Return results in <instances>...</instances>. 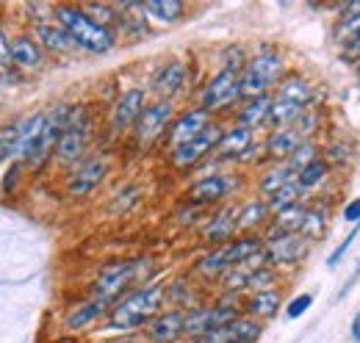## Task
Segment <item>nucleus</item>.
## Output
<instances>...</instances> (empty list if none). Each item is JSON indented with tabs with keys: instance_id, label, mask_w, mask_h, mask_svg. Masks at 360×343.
Returning a JSON list of instances; mask_svg holds the SVG:
<instances>
[{
	"instance_id": "5701e85b",
	"label": "nucleus",
	"mask_w": 360,
	"mask_h": 343,
	"mask_svg": "<svg viewBox=\"0 0 360 343\" xmlns=\"http://www.w3.org/2000/svg\"><path fill=\"white\" fill-rule=\"evenodd\" d=\"M186 78H188V67H186L183 61H169V64H164V67L155 72V78H153V91L158 94V100H172L180 89H183Z\"/></svg>"
},
{
	"instance_id": "c9c22d12",
	"label": "nucleus",
	"mask_w": 360,
	"mask_h": 343,
	"mask_svg": "<svg viewBox=\"0 0 360 343\" xmlns=\"http://www.w3.org/2000/svg\"><path fill=\"white\" fill-rule=\"evenodd\" d=\"M266 202H269L271 216L283 214V211H288V208H294V205L302 202V188H300L297 183H288L285 188H280L277 194H271Z\"/></svg>"
},
{
	"instance_id": "c03bdc74",
	"label": "nucleus",
	"mask_w": 360,
	"mask_h": 343,
	"mask_svg": "<svg viewBox=\"0 0 360 343\" xmlns=\"http://www.w3.org/2000/svg\"><path fill=\"white\" fill-rule=\"evenodd\" d=\"M344 221L360 224V197L358 200H352V202H347V208H344Z\"/></svg>"
},
{
	"instance_id": "7c9ffc66",
	"label": "nucleus",
	"mask_w": 360,
	"mask_h": 343,
	"mask_svg": "<svg viewBox=\"0 0 360 343\" xmlns=\"http://www.w3.org/2000/svg\"><path fill=\"white\" fill-rule=\"evenodd\" d=\"M37 39L42 47L53 50V53H72L78 50V44L70 39V34L58 25H37Z\"/></svg>"
},
{
	"instance_id": "37998d69",
	"label": "nucleus",
	"mask_w": 360,
	"mask_h": 343,
	"mask_svg": "<svg viewBox=\"0 0 360 343\" xmlns=\"http://www.w3.org/2000/svg\"><path fill=\"white\" fill-rule=\"evenodd\" d=\"M134 200H139V188H128V191H122V194H117L114 197V211H128L131 205H134Z\"/></svg>"
},
{
	"instance_id": "7ed1b4c3",
	"label": "nucleus",
	"mask_w": 360,
	"mask_h": 343,
	"mask_svg": "<svg viewBox=\"0 0 360 343\" xmlns=\"http://www.w3.org/2000/svg\"><path fill=\"white\" fill-rule=\"evenodd\" d=\"M167 302V288L164 285H147L141 291H134L128 297L117 302L108 313V324L114 330H136V327H147L158 313L161 304Z\"/></svg>"
},
{
	"instance_id": "1a4fd4ad",
	"label": "nucleus",
	"mask_w": 360,
	"mask_h": 343,
	"mask_svg": "<svg viewBox=\"0 0 360 343\" xmlns=\"http://www.w3.org/2000/svg\"><path fill=\"white\" fill-rule=\"evenodd\" d=\"M172 122H175L172 100H153V103H147L144 111H141V117H139V122H136V128H134L136 144H141V147L155 144V141L169 130Z\"/></svg>"
},
{
	"instance_id": "8fccbe9b",
	"label": "nucleus",
	"mask_w": 360,
	"mask_h": 343,
	"mask_svg": "<svg viewBox=\"0 0 360 343\" xmlns=\"http://www.w3.org/2000/svg\"><path fill=\"white\" fill-rule=\"evenodd\" d=\"M355 72H358V78H360V61H355Z\"/></svg>"
},
{
	"instance_id": "b1692460",
	"label": "nucleus",
	"mask_w": 360,
	"mask_h": 343,
	"mask_svg": "<svg viewBox=\"0 0 360 343\" xmlns=\"http://www.w3.org/2000/svg\"><path fill=\"white\" fill-rule=\"evenodd\" d=\"M250 147H252V130L236 125V128L222 133V141L217 147V155L222 161H244V155L250 153Z\"/></svg>"
},
{
	"instance_id": "79ce46f5",
	"label": "nucleus",
	"mask_w": 360,
	"mask_h": 343,
	"mask_svg": "<svg viewBox=\"0 0 360 343\" xmlns=\"http://www.w3.org/2000/svg\"><path fill=\"white\" fill-rule=\"evenodd\" d=\"M341 47V58H347V61H360V31H355L352 37H347L344 42H338Z\"/></svg>"
},
{
	"instance_id": "a18cd8bd",
	"label": "nucleus",
	"mask_w": 360,
	"mask_h": 343,
	"mask_svg": "<svg viewBox=\"0 0 360 343\" xmlns=\"http://www.w3.org/2000/svg\"><path fill=\"white\" fill-rule=\"evenodd\" d=\"M8 61H11V42L6 39V34L0 31V67L6 70L8 67Z\"/></svg>"
},
{
	"instance_id": "6e6552de",
	"label": "nucleus",
	"mask_w": 360,
	"mask_h": 343,
	"mask_svg": "<svg viewBox=\"0 0 360 343\" xmlns=\"http://www.w3.org/2000/svg\"><path fill=\"white\" fill-rule=\"evenodd\" d=\"M241 72L244 70H233L222 67L208 84L200 91V108L205 111H222L227 105H233L241 97Z\"/></svg>"
},
{
	"instance_id": "4468645a",
	"label": "nucleus",
	"mask_w": 360,
	"mask_h": 343,
	"mask_svg": "<svg viewBox=\"0 0 360 343\" xmlns=\"http://www.w3.org/2000/svg\"><path fill=\"white\" fill-rule=\"evenodd\" d=\"M108 169H111V164H108L105 155H89V158H84L81 164H75V169L70 172L67 191L72 197H86V194H91L105 180Z\"/></svg>"
},
{
	"instance_id": "f03ea898",
	"label": "nucleus",
	"mask_w": 360,
	"mask_h": 343,
	"mask_svg": "<svg viewBox=\"0 0 360 343\" xmlns=\"http://www.w3.org/2000/svg\"><path fill=\"white\" fill-rule=\"evenodd\" d=\"M53 17H56V25L64 28L70 34V39L78 44V50H86V53H108L117 37L111 28L100 25L97 20H91L89 14L78 6H58L53 8Z\"/></svg>"
},
{
	"instance_id": "a211bd4d",
	"label": "nucleus",
	"mask_w": 360,
	"mask_h": 343,
	"mask_svg": "<svg viewBox=\"0 0 360 343\" xmlns=\"http://www.w3.org/2000/svg\"><path fill=\"white\" fill-rule=\"evenodd\" d=\"M261 332H264L261 321H255V318H250V316H238L236 321H230L225 327H219V330L202 335V341L205 343H255L261 338Z\"/></svg>"
},
{
	"instance_id": "a19ab883",
	"label": "nucleus",
	"mask_w": 360,
	"mask_h": 343,
	"mask_svg": "<svg viewBox=\"0 0 360 343\" xmlns=\"http://www.w3.org/2000/svg\"><path fill=\"white\" fill-rule=\"evenodd\" d=\"M358 230H360V224H355V227H352V233H349V235L335 247V252L327 257V268H335V266L344 260V255H347V252H349V247H352V241L358 238Z\"/></svg>"
},
{
	"instance_id": "aec40b11",
	"label": "nucleus",
	"mask_w": 360,
	"mask_h": 343,
	"mask_svg": "<svg viewBox=\"0 0 360 343\" xmlns=\"http://www.w3.org/2000/svg\"><path fill=\"white\" fill-rule=\"evenodd\" d=\"M238 233V205H225L208 219L202 235L211 244H227Z\"/></svg>"
},
{
	"instance_id": "0eeeda50",
	"label": "nucleus",
	"mask_w": 360,
	"mask_h": 343,
	"mask_svg": "<svg viewBox=\"0 0 360 343\" xmlns=\"http://www.w3.org/2000/svg\"><path fill=\"white\" fill-rule=\"evenodd\" d=\"M91 141V117L84 105H75V114L70 119V125L64 130L58 147H56V158L61 164H81L86 155V147Z\"/></svg>"
},
{
	"instance_id": "2eb2a0df",
	"label": "nucleus",
	"mask_w": 360,
	"mask_h": 343,
	"mask_svg": "<svg viewBox=\"0 0 360 343\" xmlns=\"http://www.w3.org/2000/svg\"><path fill=\"white\" fill-rule=\"evenodd\" d=\"M236 186H238V177H236V174H208V177H200V180H194V183L188 186L186 202H188V205H197V208L214 205V202L225 200Z\"/></svg>"
},
{
	"instance_id": "72a5a7b5",
	"label": "nucleus",
	"mask_w": 360,
	"mask_h": 343,
	"mask_svg": "<svg viewBox=\"0 0 360 343\" xmlns=\"http://www.w3.org/2000/svg\"><path fill=\"white\" fill-rule=\"evenodd\" d=\"M355 31H360V0L347 3V6L341 8V17H338V22H335V28H333V37H335V42H344V39L352 37Z\"/></svg>"
},
{
	"instance_id": "a878e982",
	"label": "nucleus",
	"mask_w": 360,
	"mask_h": 343,
	"mask_svg": "<svg viewBox=\"0 0 360 343\" xmlns=\"http://www.w3.org/2000/svg\"><path fill=\"white\" fill-rule=\"evenodd\" d=\"M280 304H283L280 291H277V288H264V291L250 294V299H247L244 307H247L250 318H255V321H266V318H274V316L280 313Z\"/></svg>"
},
{
	"instance_id": "f8f14e48",
	"label": "nucleus",
	"mask_w": 360,
	"mask_h": 343,
	"mask_svg": "<svg viewBox=\"0 0 360 343\" xmlns=\"http://www.w3.org/2000/svg\"><path fill=\"white\" fill-rule=\"evenodd\" d=\"M311 238H305L302 233H288V235H274L266 238V263L269 266H297L302 263L311 252Z\"/></svg>"
},
{
	"instance_id": "9b49d317",
	"label": "nucleus",
	"mask_w": 360,
	"mask_h": 343,
	"mask_svg": "<svg viewBox=\"0 0 360 343\" xmlns=\"http://www.w3.org/2000/svg\"><path fill=\"white\" fill-rule=\"evenodd\" d=\"M72 114H75V105H70V103H58L53 111H47V122H45V130H42V138H39V144H37L31 161H28L31 167H42L47 158L56 153V147H58L64 130L70 125Z\"/></svg>"
},
{
	"instance_id": "c756f323",
	"label": "nucleus",
	"mask_w": 360,
	"mask_h": 343,
	"mask_svg": "<svg viewBox=\"0 0 360 343\" xmlns=\"http://www.w3.org/2000/svg\"><path fill=\"white\" fill-rule=\"evenodd\" d=\"M288 183H297V172L283 161V164H274L271 169L264 172V177H261V183H258V188H261V194L269 200L271 194H277V191H280V188H285Z\"/></svg>"
},
{
	"instance_id": "bb28decb",
	"label": "nucleus",
	"mask_w": 360,
	"mask_h": 343,
	"mask_svg": "<svg viewBox=\"0 0 360 343\" xmlns=\"http://www.w3.org/2000/svg\"><path fill=\"white\" fill-rule=\"evenodd\" d=\"M269 114H271V94L269 97H258V100H244V105L238 108V117H236V125L247 130H255L261 125H269Z\"/></svg>"
},
{
	"instance_id": "412c9836",
	"label": "nucleus",
	"mask_w": 360,
	"mask_h": 343,
	"mask_svg": "<svg viewBox=\"0 0 360 343\" xmlns=\"http://www.w3.org/2000/svg\"><path fill=\"white\" fill-rule=\"evenodd\" d=\"M45 122H47V111H39V114H31V117L20 119V138H17V153H14L17 161H25V164L31 161V155H34L39 138H42Z\"/></svg>"
},
{
	"instance_id": "20e7f679",
	"label": "nucleus",
	"mask_w": 360,
	"mask_h": 343,
	"mask_svg": "<svg viewBox=\"0 0 360 343\" xmlns=\"http://www.w3.org/2000/svg\"><path fill=\"white\" fill-rule=\"evenodd\" d=\"M285 78V61L277 50H261L255 53L244 72H241V97L244 100H258V97H269L271 89H277L280 81Z\"/></svg>"
},
{
	"instance_id": "58836bf2",
	"label": "nucleus",
	"mask_w": 360,
	"mask_h": 343,
	"mask_svg": "<svg viewBox=\"0 0 360 343\" xmlns=\"http://www.w3.org/2000/svg\"><path fill=\"white\" fill-rule=\"evenodd\" d=\"M17 138H20V122H11L6 128H0V164L6 158H14L17 153Z\"/></svg>"
},
{
	"instance_id": "f704fd0d",
	"label": "nucleus",
	"mask_w": 360,
	"mask_h": 343,
	"mask_svg": "<svg viewBox=\"0 0 360 343\" xmlns=\"http://www.w3.org/2000/svg\"><path fill=\"white\" fill-rule=\"evenodd\" d=\"M327 177H330V164H327L324 158H316L314 164H308L305 169L297 174V186H300L302 194H305V191H314L319 186H324Z\"/></svg>"
},
{
	"instance_id": "c85d7f7f",
	"label": "nucleus",
	"mask_w": 360,
	"mask_h": 343,
	"mask_svg": "<svg viewBox=\"0 0 360 343\" xmlns=\"http://www.w3.org/2000/svg\"><path fill=\"white\" fill-rule=\"evenodd\" d=\"M11 64L22 70H37L42 64V44L31 37H17L11 42Z\"/></svg>"
},
{
	"instance_id": "6ab92c4d",
	"label": "nucleus",
	"mask_w": 360,
	"mask_h": 343,
	"mask_svg": "<svg viewBox=\"0 0 360 343\" xmlns=\"http://www.w3.org/2000/svg\"><path fill=\"white\" fill-rule=\"evenodd\" d=\"M180 335H186V310H167L158 313L150 324H147V338L150 343H175Z\"/></svg>"
},
{
	"instance_id": "473e14b6",
	"label": "nucleus",
	"mask_w": 360,
	"mask_h": 343,
	"mask_svg": "<svg viewBox=\"0 0 360 343\" xmlns=\"http://www.w3.org/2000/svg\"><path fill=\"white\" fill-rule=\"evenodd\" d=\"M269 216H271V211L266 200H252V202H247V205L238 208V230H241V233H250V230H255L258 224H264Z\"/></svg>"
},
{
	"instance_id": "2f4dec72",
	"label": "nucleus",
	"mask_w": 360,
	"mask_h": 343,
	"mask_svg": "<svg viewBox=\"0 0 360 343\" xmlns=\"http://www.w3.org/2000/svg\"><path fill=\"white\" fill-rule=\"evenodd\" d=\"M141 11H144V17H153L158 22H175L183 17L186 6L180 0H147V3H141Z\"/></svg>"
},
{
	"instance_id": "4be33fe9",
	"label": "nucleus",
	"mask_w": 360,
	"mask_h": 343,
	"mask_svg": "<svg viewBox=\"0 0 360 343\" xmlns=\"http://www.w3.org/2000/svg\"><path fill=\"white\" fill-rule=\"evenodd\" d=\"M274 97L277 100H288V103H294V105H300V108L308 111V105L316 100V89L305 75L291 72V75H285L280 81V86L274 89Z\"/></svg>"
},
{
	"instance_id": "f257e3e1",
	"label": "nucleus",
	"mask_w": 360,
	"mask_h": 343,
	"mask_svg": "<svg viewBox=\"0 0 360 343\" xmlns=\"http://www.w3.org/2000/svg\"><path fill=\"white\" fill-rule=\"evenodd\" d=\"M264 250H266V241L264 238H258V235H238V238L227 241L222 247L205 252V255L194 263V268H197V274H202L208 280L225 277L227 271L264 257Z\"/></svg>"
},
{
	"instance_id": "ddd939ff",
	"label": "nucleus",
	"mask_w": 360,
	"mask_h": 343,
	"mask_svg": "<svg viewBox=\"0 0 360 343\" xmlns=\"http://www.w3.org/2000/svg\"><path fill=\"white\" fill-rule=\"evenodd\" d=\"M222 133L225 130L217 128V125H211V128H205L200 136H194L191 141H186V144H180L175 147L172 153H169V161H172V167H178V169H188V167H194V164H200L211 150H217L219 147V141H222Z\"/></svg>"
},
{
	"instance_id": "39448f33",
	"label": "nucleus",
	"mask_w": 360,
	"mask_h": 343,
	"mask_svg": "<svg viewBox=\"0 0 360 343\" xmlns=\"http://www.w3.org/2000/svg\"><path fill=\"white\" fill-rule=\"evenodd\" d=\"M147 263H150L147 257H134V260H120V263L100 268V274L91 285V297L114 304L120 297H125V291H131V285L141 274V266H147Z\"/></svg>"
},
{
	"instance_id": "423d86ee",
	"label": "nucleus",
	"mask_w": 360,
	"mask_h": 343,
	"mask_svg": "<svg viewBox=\"0 0 360 343\" xmlns=\"http://www.w3.org/2000/svg\"><path fill=\"white\" fill-rule=\"evenodd\" d=\"M316 128H319V117H316L314 111H305L297 125L271 130L269 136H266V147H264L266 150V158L274 161V164H283L300 144H305V141L314 138Z\"/></svg>"
},
{
	"instance_id": "e433bc0d",
	"label": "nucleus",
	"mask_w": 360,
	"mask_h": 343,
	"mask_svg": "<svg viewBox=\"0 0 360 343\" xmlns=\"http://www.w3.org/2000/svg\"><path fill=\"white\" fill-rule=\"evenodd\" d=\"M316 158H321V155H319V147H316V141L311 138V141L300 144V147H297V150H294V153H291V155L285 158V164H288L291 169L300 174V172L305 169L308 164H314Z\"/></svg>"
},
{
	"instance_id": "cd10ccee",
	"label": "nucleus",
	"mask_w": 360,
	"mask_h": 343,
	"mask_svg": "<svg viewBox=\"0 0 360 343\" xmlns=\"http://www.w3.org/2000/svg\"><path fill=\"white\" fill-rule=\"evenodd\" d=\"M305 219H308V205L300 202L283 214L271 216V227H269V238L274 235H288V233H302L305 227Z\"/></svg>"
},
{
	"instance_id": "09e8293b",
	"label": "nucleus",
	"mask_w": 360,
	"mask_h": 343,
	"mask_svg": "<svg viewBox=\"0 0 360 343\" xmlns=\"http://www.w3.org/2000/svg\"><path fill=\"white\" fill-rule=\"evenodd\" d=\"M188 343H205L202 338H188Z\"/></svg>"
},
{
	"instance_id": "4c0bfd02",
	"label": "nucleus",
	"mask_w": 360,
	"mask_h": 343,
	"mask_svg": "<svg viewBox=\"0 0 360 343\" xmlns=\"http://www.w3.org/2000/svg\"><path fill=\"white\" fill-rule=\"evenodd\" d=\"M302 235L311 238V241H319V238L327 235V216H324L321 208H308V219H305Z\"/></svg>"
},
{
	"instance_id": "393cba45",
	"label": "nucleus",
	"mask_w": 360,
	"mask_h": 343,
	"mask_svg": "<svg viewBox=\"0 0 360 343\" xmlns=\"http://www.w3.org/2000/svg\"><path fill=\"white\" fill-rule=\"evenodd\" d=\"M105 313H111V304L103 299H86L84 304H78L75 310H70L67 313V318H64V327L67 330H72V332H78V330H86L91 327L94 321H100Z\"/></svg>"
},
{
	"instance_id": "f3484780",
	"label": "nucleus",
	"mask_w": 360,
	"mask_h": 343,
	"mask_svg": "<svg viewBox=\"0 0 360 343\" xmlns=\"http://www.w3.org/2000/svg\"><path fill=\"white\" fill-rule=\"evenodd\" d=\"M205 128H211V111H205V108L197 105V108H191V111L175 117V122L167 130V141H169V147L175 150L180 144L191 141L194 136H200Z\"/></svg>"
},
{
	"instance_id": "ea45409f",
	"label": "nucleus",
	"mask_w": 360,
	"mask_h": 343,
	"mask_svg": "<svg viewBox=\"0 0 360 343\" xmlns=\"http://www.w3.org/2000/svg\"><path fill=\"white\" fill-rule=\"evenodd\" d=\"M311 304H314V297H311V294H300V297H294V299L285 304V316L294 321V318L305 316V313L311 310Z\"/></svg>"
},
{
	"instance_id": "49530a36",
	"label": "nucleus",
	"mask_w": 360,
	"mask_h": 343,
	"mask_svg": "<svg viewBox=\"0 0 360 343\" xmlns=\"http://www.w3.org/2000/svg\"><path fill=\"white\" fill-rule=\"evenodd\" d=\"M349 335H352V341L360 343V313L352 318V327H349Z\"/></svg>"
},
{
	"instance_id": "de8ad7c7",
	"label": "nucleus",
	"mask_w": 360,
	"mask_h": 343,
	"mask_svg": "<svg viewBox=\"0 0 360 343\" xmlns=\"http://www.w3.org/2000/svg\"><path fill=\"white\" fill-rule=\"evenodd\" d=\"M3 81H6V70L0 67V84H3Z\"/></svg>"
},
{
	"instance_id": "9d476101",
	"label": "nucleus",
	"mask_w": 360,
	"mask_h": 343,
	"mask_svg": "<svg viewBox=\"0 0 360 343\" xmlns=\"http://www.w3.org/2000/svg\"><path fill=\"white\" fill-rule=\"evenodd\" d=\"M238 318V307L236 304H211V307H194V310H186V335L188 338H202L219 327H225L230 321Z\"/></svg>"
},
{
	"instance_id": "dca6fc26",
	"label": "nucleus",
	"mask_w": 360,
	"mask_h": 343,
	"mask_svg": "<svg viewBox=\"0 0 360 343\" xmlns=\"http://www.w3.org/2000/svg\"><path fill=\"white\" fill-rule=\"evenodd\" d=\"M144 105H147L144 89H125V91L117 97L114 108H111V130H114V133H125L128 128H136V122H139Z\"/></svg>"
}]
</instances>
